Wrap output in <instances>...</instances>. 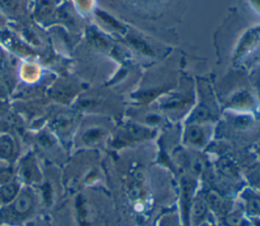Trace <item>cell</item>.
I'll list each match as a JSON object with an SVG mask.
<instances>
[{
    "mask_svg": "<svg viewBox=\"0 0 260 226\" xmlns=\"http://www.w3.org/2000/svg\"><path fill=\"white\" fill-rule=\"evenodd\" d=\"M32 208V196L27 192H21L16 195L9 207V215L13 219H19L26 216Z\"/></svg>",
    "mask_w": 260,
    "mask_h": 226,
    "instance_id": "6da1fadb",
    "label": "cell"
},
{
    "mask_svg": "<svg viewBox=\"0 0 260 226\" xmlns=\"http://www.w3.org/2000/svg\"><path fill=\"white\" fill-rule=\"evenodd\" d=\"M18 194V185L15 183H6L0 188V201L2 203L12 202Z\"/></svg>",
    "mask_w": 260,
    "mask_h": 226,
    "instance_id": "7a4b0ae2",
    "label": "cell"
},
{
    "mask_svg": "<svg viewBox=\"0 0 260 226\" xmlns=\"http://www.w3.org/2000/svg\"><path fill=\"white\" fill-rule=\"evenodd\" d=\"M14 144L9 136L0 137V158L8 160L13 156Z\"/></svg>",
    "mask_w": 260,
    "mask_h": 226,
    "instance_id": "3957f363",
    "label": "cell"
},
{
    "mask_svg": "<svg viewBox=\"0 0 260 226\" xmlns=\"http://www.w3.org/2000/svg\"><path fill=\"white\" fill-rule=\"evenodd\" d=\"M22 174H23V177L26 179V180H34L36 178V175L38 174V170L37 168L32 165V164H29V165H25L22 169Z\"/></svg>",
    "mask_w": 260,
    "mask_h": 226,
    "instance_id": "277c9868",
    "label": "cell"
},
{
    "mask_svg": "<svg viewBox=\"0 0 260 226\" xmlns=\"http://www.w3.org/2000/svg\"><path fill=\"white\" fill-rule=\"evenodd\" d=\"M195 214L199 215V217H201V215L204 214V205L201 203H197L195 205Z\"/></svg>",
    "mask_w": 260,
    "mask_h": 226,
    "instance_id": "5b68a950",
    "label": "cell"
}]
</instances>
